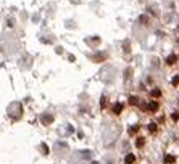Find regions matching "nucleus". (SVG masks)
Masks as SVG:
<instances>
[{
	"mask_svg": "<svg viewBox=\"0 0 179 164\" xmlns=\"http://www.w3.org/2000/svg\"><path fill=\"white\" fill-rule=\"evenodd\" d=\"M129 103H131V105H137V103H139V98H137V97H131V98H129Z\"/></svg>",
	"mask_w": 179,
	"mask_h": 164,
	"instance_id": "1a4fd4ad",
	"label": "nucleus"
},
{
	"mask_svg": "<svg viewBox=\"0 0 179 164\" xmlns=\"http://www.w3.org/2000/svg\"><path fill=\"white\" fill-rule=\"evenodd\" d=\"M173 84H174V85H177V84H179V77H174V79H173Z\"/></svg>",
	"mask_w": 179,
	"mask_h": 164,
	"instance_id": "4468645a",
	"label": "nucleus"
},
{
	"mask_svg": "<svg viewBox=\"0 0 179 164\" xmlns=\"http://www.w3.org/2000/svg\"><path fill=\"white\" fill-rule=\"evenodd\" d=\"M41 121H42L44 124H50V122H53V116H50V114H44V116L41 117Z\"/></svg>",
	"mask_w": 179,
	"mask_h": 164,
	"instance_id": "7ed1b4c3",
	"label": "nucleus"
},
{
	"mask_svg": "<svg viewBox=\"0 0 179 164\" xmlns=\"http://www.w3.org/2000/svg\"><path fill=\"white\" fill-rule=\"evenodd\" d=\"M147 108H149V111H158V108H160V106H158V103H156V101H150V103L147 105Z\"/></svg>",
	"mask_w": 179,
	"mask_h": 164,
	"instance_id": "f257e3e1",
	"label": "nucleus"
},
{
	"mask_svg": "<svg viewBox=\"0 0 179 164\" xmlns=\"http://www.w3.org/2000/svg\"><path fill=\"white\" fill-rule=\"evenodd\" d=\"M137 131H139V126H134V127H131V129H129V134H131V135H134Z\"/></svg>",
	"mask_w": 179,
	"mask_h": 164,
	"instance_id": "9b49d317",
	"label": "nucleus"
},
{
	"mask_svg": "<svg viewBox=\"0 0 179 164\" xmlns=\"http://www.w3.org/2000/svg\"><path fill=\"white\" fill-rule=\"evenodd\" d=\"M42 148H44V153L48 155V146H45V143H42Z\"/></svg>",
	"mask_w": 179,
	"mask_h": 164,
	"instance_id": "f8f14e48",
	"label": "nucleus"
},
{
	"mask_svg": "<svg viewBox=\"0 0 179 164\" xmlns=\"http://www.w3.org/2000/svg\"><path fill=\"white\" fill-rule=\"evenodd\" d=\"M134 161H136V156H134V155H127V156L124 158V162H126V164H132Z\"/></svg>",
	"mask_w": 179,
	"mask_h": 164,
	"instance_id": "39448f33",
	"label": "nucleus"
},
{
	"mask_svg": "<svg viewBox=\"0 0 179 164\" xmlns=\"http://www.w3.org/2000/svg\"><path fill=\"white\" fill-rule=\"evenodd\" d=\"M174 161H176V158H174V156H171V155H166V156H165V162L171 164V162H174Z\"/></svg>",
	"mask_w": 179,
	"mask_h": 164,
	"instance_id": "423d86ee",
	"label": "nucleus"
},
{
	"mask_svg": "<svg viewBox=\"0 0 179 164\" xmlns=\"http://www.w3.org/2000/svg\"><path fill=\"white\" fill-rule=\"evenodd\" d=\"M149 131H150V132H155V131H156V124H155V122L149 124Z\"/></svg>",
	"mask_w": 179,
	"mask_h": 164,
	"instance_id": "9d476101",
	"label": "nucleus"
},
{
	"mask_svg": "<svg viewBox=\"0 0 179 164\" xmlns=\"http://www.w3.org/2000/svg\"><path fill=\"white\" fill-rule=\"evenodd\" d=\"M121 111H123V103H116L113 106V113L115 114H121Z\"/></svg>",
	"mask_w": 179,
	"mask_h": 164,
	"instance_id": "20e7f679",
	"label": "nucleus"
},
{
	"mask_svg": "<svg viewBox=\"0 0 179 164\" xmlns=\"http://www.w3.org/2000/svg\"><path fill=\"white\" fill-rule=\"evenodd\" d=\"M144 143H145V140H144V138H137L136 146H137V148H142V146H144Z\"/></svg>",
	"mask_w": 179,
	"mask_h": 164,
	"instance_id": "0eeeda50",
	"label": "nucleus"
},
{
	"mask_svg": "<svg viewBox=\"0 0 179 164\" xmlns=\"http://www.w3.org/2000/svg\"><path fill=\"white\" fill-rule=\"evenodd\" d=\"M161 92H160V89H153L152 90V97H160Z\"/></svg>",
	"mask_w": 179,
	"mask_h": 164,
	"instance_id": "6e6552de",
	"label": "nucleus"
},
{
	"mask_svg": "<svg viewBox=\"0 0 179 164\" xmlns=\"http://www.w3.org/2000/svg\"><path fill=\"white\" fill-rule=\"evenodd\" d=\"M173 119H174V121L179 119V114H177V113H174V114H173Z\"/></svg>",
	"mask_w": 179,
	"mask_h": 164,
	"instance_id": "2eb2a0df",
	"label": "nucleus"
},
{
	"mask_svg": "<svg viewBox=\"0 0 179 164\" xmlns=\"http://www.w3.org/2000/svg\"><path fill=\"white\" fill-rule=\"evenodd\" d=\"M105 106H107V98H102V108H105Z\"/></svg>",
	"mask_w": 179,
	"mask_h": 164,
	"instance_id": "ddd939ff",
	"label": "nucleus"
},
{
	"mask_svg": "<svg viewBox=\"0 0 179 164\" xmlns=\"http://www.w3.org/2000/svg\"><path fill=\"white\" fill-rule=\"evenodd\" d=\"M176 61H177V56H176V55H170V56H168V58H166V65L173 66V65L176 63Z\"/></svg>",
	"mask_w": 179,
	"mask_h": 164,
	"instance_id": "f03ea898",
	"label": "nucleus"
}]
</instances>
